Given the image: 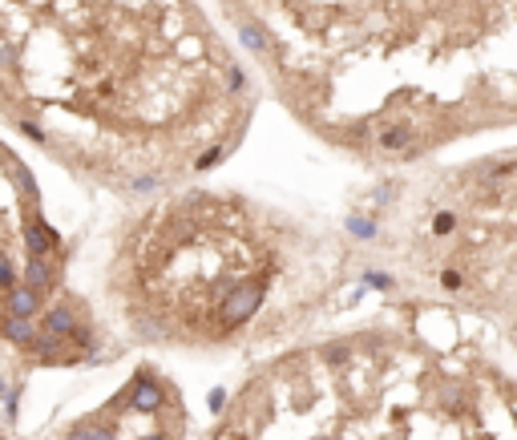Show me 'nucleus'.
Masks as SVG:
<instances>
[{
    "mask_svg": "<svg viewBox=\"0 0 517 440\" xmlns=\"http://www.w3.org/2000/svg\"><path fill=\"white\" fill-rule=\"evenodd\" d=\"M267 299V287H263V279H247V283H235V291H227L223 295V303H218V319L223 323H247L259 307H263Z\"/></svg>",
    "mask_w": 517,
    "mask_h": 440,
    "instance_id": "1",
    "label": "nucleus"
},
{
    "mask_svg": "<svg viewBox=\"0 0 517 440\" xmlns=\"http://www.w3.org/2000/svg\"><path fill=\"white\" fill-rule=\"evenodd\" d=\"M162 404H166V392L162 384L150 376V372H138V380H134V388H129V408L134 412H162Z\"/></svg>",
    "mask_w": 517,
    "mask_h": 440,
    "instance_id": "2",
    "label": "nucleus"
},
{
    "mask_svg": "<svg viewBox=\"0 0 517 440\" xmlns=\"http://www.w3.org/2000/svg\"><path fill=\"white\" fill-rule=\"evenodd\" d=\"M37 336H41V331H37V319H33V315H9V319H4V340H9V343L28 348Z\"/></svg>",
    "mask_w": 517,
    "mask_h": 440,
    "instance_id": "3",
    "label": "nucleus"
},
{
    "mask_svg": "<svg viewBox=\"0 0 517 440\" xmlns=\"http://www.w3.org/2000/svg\"><path fill=\"white\" fill-rule=\"evenodd\" d=\"M41 311V291L28 283H16L9 291V315H37Z\"/></svg>",
    "mask_w": 517,
    "mask_h": 440,
    "instance_id": "4",
    "label": "nucleus"
},
{
    "mask_svg": "<svg viewBox=\"0 0 517 440\" xmlns=\"http://www.w3.org/2000/svg\"><path fill=\"white\" fill-rule=\"evenodd\" d=\"M45 331H53V336H65V340H73V331H77L73 307H69V303H57V307L45 315Z\"/></svg>",
    "mask_w": 517,
    "mask_h": 440,
    "instance_id": "5",
    "label": "nucleus"
},
{
    "mask_svg": "<svg viewBox=\"0 0 517 440\" xmlns=\"http://www.w3.org/2000/svg\"><path fill=\"white\" fill-rule=\"evenodd\" d=\"M25 283H28V287H37V291H53V271L45 267V259H37V254H28Z\"/></svg>",
    "mask_w": 517,
    "mask_h": 440,
    "instance_id": "6",
    "label": "nucleus"
},
{
    "mask_svg": "<svg viewBox=\"0 0 517 440\" xmlns=\"http://www.w3.org/2000/svg\"><path fill=\"white\" fill-rule=\"evenodd\" d=\"M384 146H388V150H396V146H404V141H408V129H384Z\"/></svg>",
    "mask_w": 517,
    "mask_h": 440,
    "instance_id": "7",
    "label": "nucleus"
},
{
    "mask_svg": "<svg viewBox=\"0 0 517 440\" xmlns=\"http://www.w3.org/2000/svg\"><path fill=\"white\" fill-rule=\"evenodd\" d=\"M93 440H117V432L110 424H97V432H93Z\"/></svg>",
    "mask_w": 517,
    "mask_h": 440,
    "instance_id": "8",
    "label": "nucleus"
},
{
    "mask_svg": "<svg viewBox=\"0 0 517 440\" xmlns=\"http://www.w3.org/2000/svg\"><path fill=\"white\" fill-rule=\"evenodd\" d=\"M449 230H453V214H441L437 218V235H449Z\"/></svg>",
    "mask_w": 517,
    "mask_h": 440,
    "instance_id": "9",
    "label": "nucleus"
},
{
    "mask_svg": "<svg viewBox=\"0 0 517 440\" xmlns=\"http://www.w3.org/2000/svg\"><path fill=\"white\" fill-rule=\"evenodd\" d=\"M146 440H166V436H162V432H150V436H146Z\"/></svg>",
    "mask_w": 517,
    "mask_h": 440,
    "instance_id": "10",
    "label": "nucleus"
}]
</instances>
